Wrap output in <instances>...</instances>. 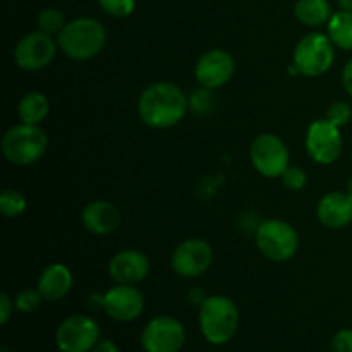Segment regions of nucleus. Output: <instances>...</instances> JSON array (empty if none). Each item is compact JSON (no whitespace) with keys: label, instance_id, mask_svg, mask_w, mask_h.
<instances>
[{"label":"nucleus","instance_id":"obj_36","mask_svg":"<svg viewBox=\"0 0 352 352\" xmlns=\"http://www.w3.org/2000/svg\"><path fill=\"white\" fill-rule=\"evenodd\" d=\"M144 352H146V351H144Z\"/></svg>","mask_w":352,"mask_h":352},{"label":"nucleus","instance_id":"obj_8","mask_svg":"<svg viewBox=\"0 0 352 352\" xmlns=\"http://www.w3.org/2000/svg\"><path fill=\"white\" fill-rule=\"evenodd\" d=\"M253 167L268 179L280 177L289 167V150L284 141L270 133L254 138L250 148Z\"/></svg>","mask_w":352,"mask_h":352},{"label":"nucleus","instance_id":"obj_6","mask_svg":"<svg viewBox=\"0 0 352 352\" xmlns=\"http://www.w3.org/2000/svg\"><path fill=\"white\" fill-rule=\"evenodd\" d=\"M294 65L298 67L299 74L316 78L322 76L332 67L336 60V50H333V41L329 34L323 33H309L299 40L294 50Z\"/></svg>","mask_w":352,"mask_h":352},{"label":"nucleus","instance_id":"obj_12","mask_svg":"<svg viewBox=\"0 0 352 352\" xmlns=\"http://www.w3.org/2000/svg\"><path fill=\"white\" fill-rule=\"evenodd\" d=\"M213 260L210 244L203 239H188L175 248L172 254V270L184 278H195L205 274Z\"/></svg>","mask_w":352,"mask_h":352},{"label":"nucleus","instance_id":"obj_2","mask_svg":"<svg viewBox=\"0 0 352 352\" xmlns=\"http://www.w3.org/2000/svg\"><path fill=\"white\" fill-rule=\"evenodd\" d=\"M105 41V28L93 17H78L69 21L64 30L57 34L58 47L72 60L93 58L102 52Z\"/></svg>","mask_w":352,"mask_h":352},{"label":"nucleus","instance_id":"obj_28","mask_svg":"<svg viewBox=\"0 0 352 352\" xmlns=\"http://www.w3.org/2000/svg\"><path fill=\"white\" fill-rule=\"evenodd\" d=\"M189 105H191L192 110H196V112H199V113L208 112V110L213 107L212 89L203 88L201 86V89H198V91L192 93L191 100H189Z\"/></svg>","mask_w":352,"mask_h":352},{"label":"nucleus","instance_id":"obj_20","mask_svg":"<svg viewBox=\"0 0 352 352\" xmlns=\"http://www.w3.org/2000/svg\"><path fill=\"white\" fill-rule=\"evenodd\" d=\"M17 112H19L21 122L40 126V122H43L50 112V103L43 93L31 91L21 98Z\"/></svg>","mask_w":352,"mask_h":352},{"label":"nucleus","instance_id":"obj_11","mask_svg":"<svg viewBox=\"0 0 352 352\" xmlns=\"http://www.w3.org/2000/svg\"><path fill=\"white\" fill-rule=\"evenodd\" d=\"M184 342V325L172 316H157L141 333V344L146 352H179Z\"/></svg>","mask_w":352,"mask_h":352},{"label":"nucleus","instance_id":"obj_14","mask_svg":"<svg viewBox=\"0 0 352 352\" xmlns=\"http://www.w3.org/2000/svg\"><path fill=\"white\" fill-rule=\"evenodd\" d=\"M102 306L107 315L116 322H133L143 313V294L134 285H116L102 298Z\"/></svg>","mask_w":352,"mask_h":352},{"label":"nucleus","instance_id":"obj_7","mask_svg":"<svg viewBox=\"0 0 352 352\" xmlns=\"http://www.w3.org/2000/svg\"><path fill=\"white\" fill-rule=\"evenodd\" d=\"M98 339V323L86 315L69 316L55 332V344L60 352H91Z\"/></svg>","mask_w":352,"mask_h":352},{"label":"nucleus","instance_id":"obj_31","mask_svg":"<svg viewBox=\"0 0 352 352\" xmlns=\"http://www.w3.org/2000/svg\"><path fill=\"white\" fill-rule=\"evenodd\" d=\"M342 85L344 89L352 96V58L346 64L342 71Z\"/></svg>","mask_w":352,"mask_h":352},{"label":"nucleus","instance_id":"obj_19","mask_svg":"<svg viewBox=\"0 0 352 352\" xmlns=\"http://www.w3.org/2000/svg\"><path fill=\"white\" fill-rule=\"evenodd\" d=\"M332 6L329 0H298L294 3V16L305 26H322L332 17Z\"/></svg>","mask_w":352,"mask_h":352},{"label":"nucleus","instance_id":"obj_16","mask_svg":"<svg viewBox=\"0 0 352 352\" xmlns=\"http://www.w3.org/2000/svg\"><path fill=\"white\" fill-rule=\"evenodd\" d=\"M316 217L329 229H342L352 222V196L347 191H333L323 196Z\"/></svg>","mask_w":352,"mask_h":352},{"label":"nucleus","instance_id":"obj_13","mask_svg":"<svg viewBox=\"0 0 352 352\" xmlns=\"http://www.w3.org/2000/svg\"><path fill=\"white\" fill-rule=\"evenodd\" d=\"M234 71H236V62L234 57L226 50H208L199 57L196 62L195 76L196 81L208 89L222 88L223 85L232 79Z\"/></svg>","mask_w":352,"mask_h":352},{"label":"nucleus","instance_id":"obj_32","mask_svg":"<svg viewBox=\"0 0 352 352\" xmlns=\"http://www.w3.org/2000/svg\"><path fill=\"white\" fill-rule=\"evenodd\" d=\"M91 352H120L112 340H100Z\"/></svg>","mask_w":352,"mask_h":352},{"label":"nucleus","instance_id":"obj_25","mask_svg":"<svg viewBox=\"0 0 352 352\" xmlns=\"http://www.w3.org/2000/svg\"><path fill=\"white\" fill-rule=\"evenodd\" d=\"M333 126H337L340 129L342 126H347L349 120L352 119V109L347 102H333L330 103V107L327 109V117Z\"/></svg>","mask_w":352,"mask_h":352},{"label":"nucleus","instance_id":"obj_10","mask_svg":"<svg viewBox=\"0 0 352 352\" xmlns=\"http://www.w3.org/2000/svg\"><path fill=\"white\" fill-rule=\"evenodd\" d=\"M57 45L52 34L43 33V31H33L21 38L14 50V60L23 71H40L50 65L55 58Z\"/></svg>","mask_w":352,"mask_h":352},{"label":"nucleus","instance_id":"obj_23","mask_svg":"<svg viewBox=\"0 0 352 352\" xmlns=\"http://www.w3.org/2000/svg\"><path fill=\"white\" fill-rule=\"evenodd\" d=\"M65 24L67 23H65L64 14L55 9V7H47V9L40 10V14H38V30L52 34V36L60 33Z\"/></svg>","mask_w":352,"mask_h":352},{"label":"nucleus","instance_id":"obj_3","mask_svg":"<svg viewBox=\"0 0 352 352\" xmlns=\"http://www.w3.org/2000/svg\"><path fill=\"white\" fill-rule=\"evenodd\" d=\"M239 325V309L226 296H210L199 306V329L203 337L213 346H223L236 336Z\"/></svg>","mask_w":352,"mask_h":352},{"label":"nucleus","instance_id":"obj_26","mask_svg":"<svg viewBox=\"0 0 352 352\" xmlns=\"http://www.w3.org/2000/svg\"><path fill=\"white\" fill-rule=\"evenodd\" d=\"M43 296L40 294V291L36 289H23L19 294L16 296V308L21 313H33L34 309H38Z\"/></svg>","mask_w":352,"mask_h":352},{"label":"nucleus","instance_id":"obj_34","mask_svg":"<svg viewBox=\"0 0 352 352\" xmlns=\"http://www.w3.org/2000/svg\"><path fill=\"white\" fill-rule=\"evenodd\" d=\"M346 191L349 192V195L352 196V177L349 179V181H347V186H346Z\"/></svg>","mask_w":352,"mask_h":352},{"label":"nucleus","instance_id":"obj_27","mask_svg":"<svg viewBox=\"0 0 352 352\" xmlns=\"http://www.w3.org/2000/svg\"><path fill=\"white\" fill-rule=\"evenodd\" d=\"M280 179L282 184L287 189H291V191H301L306 186V181H308V179H306V172L302 170V168L291 167V165L285 168V172L280 175Z\"/></svg>","mask_w":352,"mask_h":352},{"label":"nucleus","instance_id":"obj_17","mask_svg":"<svg viewBox=\"0 0 352 352\" xmlns=\"http://www.w3.org/2000/svg\"><path fill=\"white\" fill-rule=\"evenodd\" d=\"M81 220L88 232L95 234V236H107L120 226V212L110 201L96 199L85 206Z\"/></svg>","mask_w":352,"mask_h":352},{"label":"nucleus","instance_id":"obj_15","mask_svg":"<svg viewBox=\"0 0 352 352\" xmlns=\"http://www.w3.org/2000/svg\"><path fill=\"white\" fill-rule=\"evenodd\" d=\"M109 274L117 284L136 285L150 274V260L141 251H120L110 260Z\"/></svg>","mask_w":352,"mask_h":352},{"label":"nucleus","instance_id":"obj_24","mask_svg":"<svg viewBox=\"0 0 352 352\" xmlns=\"http://www.w3.org/2000/svg\"><path fill=\"white\" fill-rule=\"evenodd\" d=\"M100 9L112 17H127L136 9V0H96Z\"/></svg>","mask_w":352,"mask_h":352},{"label":"nucleus","instance_id":"obj_35","mask_svg":"<svg viewBox=\"0 0 352 352\" xmlns=\"http://www.w3.org/2000/svg\"><path fill=\"white\" fill-rule=\"evenodd\" d=\"M2 352H9V351H7V349H6V347H3V349H2Z\"/></svg>","mask_w":352,"mask_h":352},{"label":"nucleus","instance_id":"obj_5","mask_svg":"<svg viewBox=\"0 0 352 352\" xmlns=\"http://www.w3.org/2000/svg\"><path fill=\"white\" fill-rule=\"evenodd\" d=\"M256 246L272 261H287L299 250V236L291 223L284 220H265L256 229Z\"/></svg>","mask_w":352,"mask_h":352},{"label":"nucleus","instance_id":"obj_29","mask_svg":"<svg viewBox=\"0 0 352 352\" xmlns=\"http://www.w3.org/2000/svg\"><path fill=\"white\" fill-rule=\"evenodd\" d=\"M332 352H352V329H342L332 337Z\"/></svg>","mask_w":352,"mask_h":352},{"label":"nucleus","instance_id":"obj_21","mask_svg":"<svg viewBox=\"0 0 352 352\" xmlns=\"http://www.w3.org/2000/svg\"><path fill=\"white\" fill-rule=\"evenodd\" d=\"M329 26V36L342 50H352V12L349 10H339L333 12Z\"/></svg>","mask_w":352,"mask_h":352},{"label":"nucleus","instance_id":"obj_22","mask_svg":"<svg viewBox=\"0 0 352 352\" xmlns=\"http://www.w3.org/2000/svg\"><path fill=\"white\" fill-rule=\"evenodd\" d=\"M28 201L23 196V192L16 191V189H6L0 195V212L6 219H17L26 212Z\"/></svg>","mask_w":352,"mask_h":352},{"label":"nucleus","instance_id":"obj_33","mask_svg":"<svg viewBox=\"0 0 352 352\" xmlns=\"http://www.w3.org/2000/svg\"><path fill=\"white\" fill-rule=\"evenodd\" d=\"M337 3H339L340 10H349V12H352V0H337Z\"/></svg>","mask_w":352,"mask_h":352},{"label":"nucleus","instance_id":"obj_4","mask_svg":"<svg viewBox=\"0 0 352 352\" xmlns=\"http://www.w3.org/2000/svg\"><path fill=\"white\" fill-rule=\"evenodd\" d=\"M47 134L40 126L31 124H17L10 127L2 138V151L7 160L19 167L33 165L40 160L47 151Z\"/></svg>","mask_w":352,"mask_h":352},{"label":"nucleus","instance_id":"obj_1","mask_svg":"<svg viewBox=\"0 0 352 352\" xmlns=\"http://www.w3.org/2000/svg\"><path fill=\"white\" fill-rule=\"evenodd\" d=\"M189 100L177 85L168 81L153 82L140 96L138 112L141 120L153 129H168L182 120Z\"/></svg>","mask_w":352,"mask_h":352},{"label":"nucleus","instance_id":"obj_18","mask_svg":"<svg viewBox=\"0 0 352 352\" xmlns=\"http://www.w3.org/2000/svg\"><path fill=\"white\" fill-rule=\"evenodd\" d=\"M72 287V274L65 265L54 263L48 265L41 272L38 278V291L43 296V299L54 302L60 301L62 298L69 294Z\"/></svg>","mask_w":352,"mask_h":352},{"label":"nucleus","instance_id":"obj_9","mask_svg":"<svg viewBox=\"0 0 352 352\" xmlns=\"http://www.w3.org/2000/svg\"><path fill=\"white\" fill-rule=\"evenodd\" d=\"M306 151L316 164H333L342 153V136L339 127L333 126L329 119L311 122L306 133Z\"/></svg>","mask_w":352,"mask_h":352},{"label":"nucleus","instance_id":"obj_30","mask_svg":"<svg viewBox=\"0 0 352 352\" xmlns=\"http://www.w3.org/2000/svg\"><path fill=\"white\" fill-rule=\"evenodd\" d=\"M14 306H16V302L9 298V294L2 292V294H0V323H2V325H6V323L9 322L10 316H12Z\"/></svg>","mask_w":352,"mask_h":352}]
</instances>
